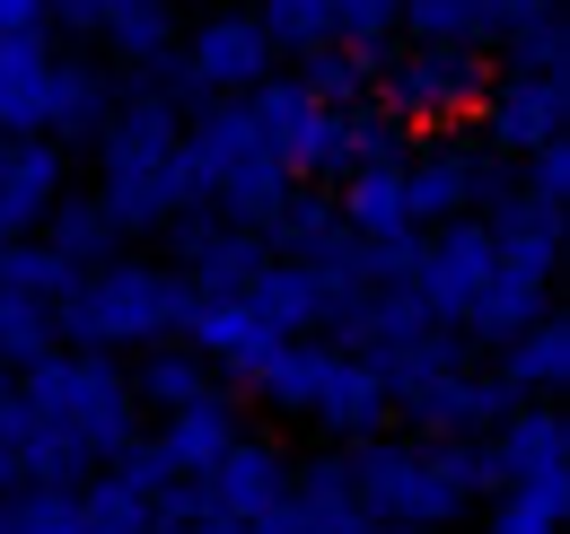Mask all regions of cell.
Here are the masks:
<instances>
[{"mask_svg":"<svg viewBox=\"0 0 570 534\" xmlns=\"http://www.w3.org/2000/svg\"><path fill=\"white\" fill-rule=\"evenodd\" d=\"M395 27H404L422 53H474V44L492 36L483 0H404V9H395Z\"/></svg>","mask_w":570,"mask_h":534,"instance_id":"f1b7e54d","label":"cell"},{"mask_svg":"<svg viewBox=\"0 0 570 534\" xmlns=\"http://www.w3.org/2000/svg\"><path fill=\"white\" fill-rule=\"evenodd\" d=\"M377 158H395V132H386V115H377V106H343V115H334V176H352V167H377Z\"/></svg>","mask_w":570,"mask_h":534,"instance_id":"74e56055","label":"cell"},{"mask_svg":"<svg viewBox=\"0 0 570 534\" xmlns=\"http://www.w3.org/2000/svg\"><path fill=\"white\" fill-rule=\"evenodd\" d=\"M45 246H53L71 271H97V264H115V219L97 210V194H88V201L62 194L53 210H45Z\"/></svg>","mask_w":570,"mask_h":534,"instance_id":"4dcf8cb0","label":"cell"},{"mask_svg":"<svg viewBox=\"0 0 570 534\" xmlns=\"http://www.w3.org/2000/svg\"><path fill=\"white\" fill-rule=\"evenodd\" d=\"M282 491H289V465H282V447H273V438H237V447H228V456L194 482L203 517H219V526H237V534L255 526Z\"/></svg>","mask_w":570,"mask_h":534,"instance_id":"4fadbf2b","label":"cell"},{"mask_svg":"<svg viewBox=\"0 0 570 534\" xmlns=\"http://www.w3.org/2000/svg\"><path fill=\"white\" fill-rule=\"evenodd\" d=\"M185 316H194V289L176 280L167 264H97L71 280V298L53 307V334L62 350H115V342H167L185 334Z\"/></svg>","mask_w":570,"mask_h":534,"instance_id":"7a4b0ae2","label":"cell"},{"mask_svg":"<svg viewBox=\"0 0 570 534\" xmlns=\"http://www.w3.org/2000/svg\"><path fill=\"white\" fill-rule=\"evenodd\" d=\"M9 395L27 403V412H45V421L79 447V465H88V473L141 438V421H132V377H124L115 359H97V350H53V359L27 368Z\"/></svg>","mask_w":570,"mask_h":534,"instance_id":"277c9868","label":"cell"},{"mask_svg":"<svg viewBox=\"0 0 570 534\" xmlns=\"http://www.w3.org/2000/svg\"><path fill=\"white\" fill-rule=\"evenodd\" d=\"M377 62H386V53H360V44H316V53H298V70H289V79H298L325 115H343V106H368Z\"/></svg>","mask_w":570,"mask_h":534,"instance_id":"83f0119b","label":"cell"},{"mask_svg":"<svg viewBox=\"0 0 570 534\" xmlns=\"http://www.w3.org/2000/svg\"><path fill=\"white\" fill-rule=\"evenodd\" d=\"M570 500H535V491H500L492 500V534H562Z\"/></svg>","mask_w":570,"mask_h":534,"instance_id":"60d3db41","label":"cell"},{"mask_svg":"<svg viewBox=\"0 0 570 534\" xmlns=\"http://www.w3.org/2000/svg\"><path fill=\"white\" fill-rule=\"evenodd\" d=\"M255 395L289 412V421H316V429H343V438H386V386L360 368L352 350L334 342H282L264 368H255Z\"/></svg>","mask_w":570,"mask_h":534,"instance_id":"5b68a950","label":"cell"},{"mask_svg":"<svg viewBox=\"0 0 570 534\" xmlns=\"http://www.w3.org/2000/svg\"><path fill=\"white\" fill-rule=\"evenodd\" d=\"M53 201H62V149L53 140H0V246L36 237Z\"/></svg>","mask_w":570,"mask_h":534,"instance_id":"d6986e66","label":"cell"},{"mask_svg":"<svg viewBox=\"0 0 570 534\" xmlns=\"http://www.w3.org/2000/svg\"><path fill=\"white\" fill-rule=\"evenodd\" d=\"M62 350V334H53V307H27V298H0V377L18 368H45Z\"/></svg>","mask_w":570,"mask_h":534,"instance_id":"836d02e7","label":"cell"},{"mask_svg":"<svg viewBox=\"0 0 570 534\" xmlns=\"http://www.w3.org/2000/svg\"><path fill=\"white\" fill-rule=\"evenodd\" d=\"M45 79H53L45 36H0V140H45Z\"/></svg>","mask_w":570,"mask_h":534,"instance_id":"cb8c5ba5","label":"cell"},{"mask_svg":"<svg viewBox=\"0 0 570 534\" xmlns=\"http://www.w3.org/2000/svg\"><path fill=\"white\" fill-rule=\"evenodd\" d=\"M79 271L45 246V237H9L0 246V298H27V307H62Z\"/></svg>","mask_w":570,"mask_h":534,"instance_id":"f546056e","label":"cell"},{"mask_svg":"<svg viewBox=\"0 0 570 534\" xmlns=\"http://www.w3.org/2000/svg\"><path fill=\"white\" fill-rule=\"evenodd\" d=\"M106 123H115V79L97 62H53V79H45V132H53V149L62 140L97 149Z\"/></svg>","mask_w":570,"mask_h":534,"instance_id":"7402d4cb","label":"cell"},{"mask_svg":"<svg viewBox=\"0 0 570 534\" xmlns=\"http://www.w3.org/2000/svg\"><path fill=\"white\" fill-rule=\"evenodd\" d=\"M334 237H343V219H334V201H316V194H289L273 210V228H264V246H289V255H316Z\"/></svg>","mask_w":570,"mask_h":534,"instance_id":"d590c367","label":"cell"},{"mask_svg":"<svg viewBox=\"0 0 570 534\" xmlns=\"http://www.w3.org/2000/svg\"><path fill=\"white\" fill-rule=\"evenodd\" d=\"M377 88H386V123H448L465 106H483L492 88V62L483 53H404V62H377Z\"/></svg>","mask_w":570,"mask_h":534,"instance_id":"52a82bcc","label":"cell"},{"mask_svg":"<svg viewBox=\"0 0 570 534\" xmlns=\"http://www.w3.org/2000/svg\"><path fill=\"white\" fill-rule=\"evenodd\" d=\"M483 18H492V36H518L535 18H562V0H483Z\"/></svg>","mask_w":570,"mask_h":534,"instance_id":"7bdbcfd3","label":"cell"},{"mask_svg":"<svg viewBox=\"0 0 570 534\" xmlns=\"http://www.w3.org/2000/svg\"><path fill=\"white\" fill-rule=\"evenodd\" d=\"M71 500H79V517H88V534H149V508H158V491L124 482L115 465H97Z\"/></svg>","mask_w":570,"mask_h":534,"instance_id":"1f68e13d","label":"cell"},{"mask_svg":"<svg viewBox=\"0 0 570 534\" xmlns=\"http://www.w3.org/2000/svg\"><path fill=\"white\" fill-rule=\"evenodd\" d=\"M395 9H404V0H325V18H334V44L386 53V36H395Z\"/></svg>","mask_w":570,"mask_h":534,"instance_id":"ab89813d","label":"cell"},{"mask_svg":"<svg viewBox=\"0 0 570 534\" xmlns=\"http://www.w3.org/2000/svg\"><path fill=\"white\" fill-rule=\"evenodd\" d=\"M500 491H535V500H570V421L553 403H518L483 438Z\"/></svg>","mask_w":570,"mask_h":534,"instance_id":"ba28073f","label":"cell"},{"mask_svg":"<svg viewBox=\"0 0 570 534\" xmlns=\"http://www.w3.org/2000/svg\"><path fill=\"white\" fill-rule=\"evenodd\" d=\"M185 534H237V526H219V517H194V526H185Z\"/></svg>","mask_w":570,"mask_h":534,"instance_id":"bcb514c9","label":"cell"},{"mask_svg":"<svg viewBox=\"0 0 570 534\" xmlns=\"http://www.w3.org/2000/svg\"><path fill=\"white\" fill-rule=\"evenodd\" d=\"M343 237L360 246H386V237H422L413 219H404V158H377V167H352L343 176Z\"/></svg>","mask_w":570,"mask_h":534,"instance_id":"603a6c76","label":"cell"},{"mask_svg":"<svg viewBox=\"0 0 570 534\" xmlns=\"http://www.w3.org/2000/svg\"><path fill=\"white\" fill-rule=\"evenodd\" d=\"M185 342H194V359H203L212 377H246V386H255V368L282 350V334H273V325H264L246 298H194Z\"/></svg>","mask_w":570,"mask_h":534,"instance_id":"e0dca14e","label":"cell"},{"mask_svg":"<svg viewBox=\"0 0 570 534\" xmlns=\"http://www.w3.org/2000/svg\"><path fill=\"white\" fill-rule=\"evenodd\" d=\"M562 115H570V79H500V88H483V140L518 167L544 140H562Z\"/></svg>","mask_w":570,"mask_h":534,"instance_id":"9a60e30c","label":"cell"},{"mask_svg":"<svg viewBox=\"0 0 570 534\" xmlns=\"http://www.w3.org/2000/svg\"><path fill=\"white\" fill-rule=\"evenodd\" d=\"M255 27H264L273 53H316V44H334L325 0H255Z\"/></svg>","mask_w":570,"mask_h":534,"instance_id":"e575fe53","label":"cell"},{"mask_svg":"<svg viewBox=\"0 0 570 534\" xmlns=\"http://www.w3.org/2000/svg\"><path fill=\"white\" fill-rule=\"evenodd\" d=\"M509 79H570V27L562 18H535L509 36Z\"/></svg>","mask_w":570,"mask_h":534,"instance_id":"8d00e7d4","label":"cell"},{"mask_svg":"<svg viewBox=\"0 0 570 534\" xmlns=\"http://www.w3.org/2000/svg\"><path fill=\"white\" fill-rule=\"evenodd\" d=\"M246 307L273 325L282 342H298V334H325L334 316H343V298H334V280L307 264V255H273V264L255 271V289H246Z\"/></svg>","mask_w":570,"mask_h":534,"instance_id":"ac0fdd59","label":"cell"},{"mask_svg":"<svg viewBox=\"0 0 570 534\" xmlns=\"http://www.w3.org/2000/svg\"><path fill=\"white\" fill-rule=\"evenodd\" d=\"M219 395V377L194 359V350H149L141 377H132V403H158V412H185V403Z\"/></svg>","mask_w":570,"mask_h":534,"instance_id":"d6a6232c","label":"cell"},{"mask_svg":"<svg viewBox=\"0 0 570 534\" xmlns=\"http://www.w3.org/2000/svg\"><path fill=\"white\" fill-rule=\"evenodd\" d=\"M0 36H45V0H0Z\"/></svg>","mask_w":570,"mask_h":534,"instance_id":"f6af8a7d","label":"cell"},{"mask_svg":"<svg viewBox=\"0 0 570 534\" xmlns=\"http://www.w3.org/2000/svg\"><path fill=\"white\" fill-rule=\"evenodd\" d=\"M0 534H88L71 491H18V500H0Z\"/></svg>","mask_w":570,"mask_h":534,"instance_id":"f35d334b","label":"cell"},{"mask_svg":"<svg viewBox=\"0 0 570 534\" xmlns=\"http://www.w3.org/2000/svg\"><path fill=\"white\" fill-rule=\"evenodd\" d=\"M237 106H246V123L264 132V149L282 158L289 185H298V176H334V115H325L298 79H264V88H246Z\"/></svg>","mask_w":570,"mask_h":534,"instance_id":"9c48e42d","label":"cell"},{"mask_svg":"<svg viewBox=\"0 0 570 534\" xmlns=\"http://www.w3.org/2000/svg\"><path fill=\"white\" fill-rule=\"evenodd\" d=\"M97 36H106V53H115L124 70L149 79V70L176 62V0H115Z\"/></svg>","mask_w":570,"mask_h":534,"instance_id":"4316f807","label":"cell"},{"mask_svg":"<svg viewBox=\"0 0 570 534\" xmlns=\"http://www.w3.org/2000/svg\"><path fill=\"white\" fill-rule=\"evenodd\" d=\"M492 377H500L518 403H527V395H553V386L570 377V325L544 307V316H535L518 342H500V368H492Z\"/></svg>","mask_w":570,"mask_h":534,"instance_id":"484cf974","label":"cell"},{"mask_svg":"<svg viewBox=\"0 0 570 534\" xmlns=\"http://www.w3.org/2000/svg\"><path fill=\"white\" fill-rule=\"evenodd\" d=\"M492 219H483V237H492L500 264H527V271H562V210H544V201L527 194V185H492Z\"/></svg>","mask_w":570,"mask_h":534,"instance_id":"44dd1931","label":"cell"},{"mask_svg":"<svg viewBox=\"0 0 570 534\" xmlns=\"http://www.w3.org/2000/svg\"><path fill=\"white\" fill-rule=\"evenodd\" d=\"M0 403H9V377H0Z\"/></svg>","mask_w":570,"mask_h":534,"instance_id":"c3c4849f","label":"cell"},{"mask_svg":"<svg viewBox=\"0 0 570 534\" xmlns=\"http://www.w3.org/2000/svg\"><path fill=\"white\" fill-rule=\"evenodd\" d=\"M492 237H483V219H448V228H422V246H413V307H422L439 334H465V316H474V298H483V280H492Z\"/></svg>","mask_w":570,"mask_h":534,"instance_id":"8992f818","label":"cell"},{"mask_svg":"<svg viewBox=\"0 0 570 534\" xmlns=\"http://www.w3.org/2000/svg\"><path fill=\"white\" fill-rule=\"evenodd\" d=\"M185 167H194V185H203V210H212V219H237V228H273V210L298 194L282 176V158L264 149V132L246 123L237 97H203V106L185 115Z\"/></svg>","mask_w":570,"mask_h":534,"instance_id":"3957f363","label":"cell"},{"mask_svg":"<svg viewBox=\"0 0 570 534\" xmlns=\"http://www.w3.org/2000/svg\"><path fill=\"white\" fill-rule=\"evenodd\" d=\"M106 9H115V0H45V18H62L71 36H97V27H106Z\"/></svg>","mask_w":570,"mask_h":534,"instance_id":"ee69618b","label":"cell"},{"mask_svg":"<svg viewBox=\"0 0 570 534\" xmlns=\"http://www.w3.org/2000/svg\"><path fill=\"white\" fill-rule=\"evenodd\" d=\"M237 438H246V429H237V403H228V386H219V395L185 403V412H167V429H158L149 447H158V465L176 473V482H203V473H212L219 456L237 447Z\"/></svg>","mask_w":570,"mask_h":534,"instance_id":"ffe728a7","label":"cell"},{"mask_svg":"<svg viewBox=\"0 0 570 534\" xmlns=\"http://www.w3.org/2000/svg\"><path fill=\"white\" fill-rule=\"evenodd\" d=\"M553 307V271H527V264H492L483 280V298H474V316H465V334L483 342H518L535 316Z\"/></svg>","mask_w":570,"mask_h":534,"instance_id":"d4e9b609","label":"cell"},{"mask_svg":"<svg viewBox=\"0 0 570 534\" xmlns=\"http://www.w3.org/2000/svg\"><path fill=\"white\" fill-rule=\"evenodd\" d=\"M185 88L194 97H246V88H264L273 79V44H264V27L246 18V9H219L203 18L194 36H185Z\"/></svg>","mask_w":570,"mask_h":534,"instance_id":"8fae6325","label":"cell"},{"mask_svg":"<svg viewBox=\"0 0 570 534\" xmlns=\"http://www.w3.org/2000/svg\"><path fill=\"white\" fill-rule=\"evenodd\" d=\"M106 158V185H97V210L115 219V237H141V228H176L203 210V185L185 167V115L158 97V88H132L115 97V123L97 140Z\"/></svg>","mask_w":570,"mask_h":534,"instance_id":"6da1fadb","label":"cell"},{"mask_svg":"<svg viewBox=\"0 0 570 534\" xmlns=\"http://www.w3.org/2000/svg\"><path fill=\"white\" fill-rule=\"evenodd\" d=\"M527 194L544 201V210H562V201H570V140H544V149L527 158Z\"/></svg>","mask_w":570,"mask_h":534,"instance_id":"b9f144b4","label":"cell"},{"mask_svg":"<svg viewBox=\"0 0 570 534\" xmlns=\"http://www.w3.org/2000/svg\"><path fill=\"white\" fill-rule=\"evenodd\" d=\"M404 412H413V421L430 429L422 447H439V438H492L500 421L518 412V395L500 386L492 368H448V377H439V386H422V395L404 403Z\"/></svg>","mask_w":570,"mask_h":534,"instance_id":"2e32d148","label":"cell"},{"mask_svg":"<svg viewBox=\"0 0 570 534\" xmlns=\"http://www.w3.org/2000/svg\"><path fill=\"white\" fill-rule=\"evenodd\" d=\"M360 534H422V526H377V517H368V526H360Z\"/></svg>","mask_w":570,"mask_h":534,"instance_id":"7dc6e473","label":"cell"},{"mask_svg":"<svg viewBox=\"0 0 570 534\" xmlns=\"http://www.w3.org/2000/svg\"><path fill=\"white\" fill-rule=\"evenodd\" d=\"M176 264H185L176 280L194 298H246L255 271L273 264V246H264V228H237V219L194 210V219H176Z\"/></svg>","mask_w":570,"mask_h":534,"instance_id":"30bf717a","label":"cell"},{"mask_svg":"<svg viewBox=\"0 0 570 534\" xmlns=\"http://www.w3.org/2000/svg\"><path fill=\"white\" fill-rule=\"evenodd\" d=\"M492 194V167L456 140H439L422 158H404V219L413 228H448V219H474V201Z\"/></svg>","mask_w":570,"mask_h":534,"instance_id":"5bb4252c","label":"cell"},{"mask_svg":"<svg viewBox=\"0 0 570 534\" xmlns=\"http://www.w3.org/2000/svg\"><path fill=\"white\" fill-rule=\"evenodd\" d=\"M79 482H88V465H79L71 438L18 395L0 403V491L18 500V491H79Z\"/></svg>","mask_w":570,"mask_h":534,"instance_id":"7c38bea8","label":"cell"}]
</instances>
